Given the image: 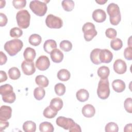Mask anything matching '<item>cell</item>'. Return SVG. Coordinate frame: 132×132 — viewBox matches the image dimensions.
<instances>
[{
    "label": "cell",
    "mask_w": 132,
    "mask_h": 132,
    "mask_svg": "<svg viewBox=\"0 0 132 132\" xmlns=\"http://www.w3.org/2000/svg\"><path fill=\"white\" fill-rule=\"evenodd\" d=\"M107 12L109 15L110 23L113 25H117L121 19L119 6L113 3L109 4L107 8Z\"/></svg>",
    "instance_id": "obj_1"
},
{
    "label": "cell",
    "mask_w": 132,
    "mask_h": 132,
    "mask_svg": "<svg viewBox=\"0 0 132 132\" xmlns=\"http://www.w3.org/2000/svg\"><path fill=\"white\" fill-rule=\"evenodd\" d=\"M23 46V43L21 40L14 39L5 43L4 50L10 56H13L21 50Z\"/></svg>",
    "instance_id": "obj_2"
},
{
    "label": "cell",
    "mask_w": 132,
    "mask_h": 132,
    "mask_svg": "<svg viewBox=\"0 0 132 132\" xmlns=\"http://www.w3.org/2000/svg\"><path fill=\"white\" fill-rule=\"evenodd\" d=\"M18 25L21 28H27L30 24V14L27 10H21L16 15Z\"/></svg>",
    "instance_id": "obj_3"
},
{
    "label": "cell",
    "mask_w": 132,
    "mask_h": 132,
    "mask_svg": "<svg viewBox=\"0 0 132 132\" xmlns=\"http://www.w3.org/2000/svg\"><path fill=\"white\" fill-rule=\"evenodd\" d=\"M29 8L35 14L40 16L44 15L47 10L45 3L37 0L31 1L29 4Z\"/></svg>",
    "instance_id": "obj_4"
},
{
    "label": "cell",
    "mask_w": 132,
    "mask_h": 132,
    "mask_svg": "<svg viewBox=\"0 0 132 132\" xmlns=\"http://www.w3.org/2000/svg\"><path fill=\"white\" fill-rule=\"evenodd\" d=\"M97 94L98 97L102 100H105L108 97L110 94V89L108 78L100 79L98 84Z\"/></svg>",
    "instance_id": "obj_5"
},
{
    "label": "cell",
    "mask_w": 132,
    "mask_h": 132,
    "mask_svg": "<svg viewBox=\"0 0 132 132\" xmlns=\"http://www.w3.org/2000/svg\"><path fill=\"white\" fill-rule=\"evenodd\" d=\"M82 30L84 32V38L87 41H91L97 34L94 25L91 22H87L84 24L82 27Z\"/></svg>",
    "instance_id": "obj_6"
},
{
    "label": "cell",
    "mask_w": 132,
    "mask_h": 132,
    "mask_svg": "<svg viewBox=\"0 0 132 132\" xmlns=\"http://www.w3.org/2000/svg\"><path fill=\"white\" fill-rule=\"evenodd\" d=\"M45 24L50 28H60L63 25V21L59 17L50 14L46 16Z\"/></svg>",
    "instance_id": "obj_7"
},
{
    "label": "cell",
    "mask_w": 132,
    "mask_h": 132,
    "mask_svg": "<svg viewBox=\"0 0 132 132\" xmlns=\"http://www.w3.org/2000/svg\"><path fill=\"white\" fill-rule=\"evenodd\" d=\"M56 122L58 126L66 130H69L70 128H72L76 123L73 119L64 117H58Z\"/></svg>",
    "instance_id": "obj_8"
},
{
    "label": "cell",
    "mask_w": 132,
    "mask_h": 132,
    "mask_svg": "<svg viewBox=\"0 0 132 132\" xmlns=\"http://www.w3.org/2000/svg\"><path fill=\"white\" fill-rule=\"evenodd\" d=\"M50 65V61L48 58L44 55L40 56L36 61V66L40 71L47 70Z\"/></svg>",
    "instance_id": "obj_9"
},
{
    "label": "cell",
    "mask_w": 132,
    "mask_h": 132,
    "mask_svg": "<svg viewBox=\"0 0 132 132\" xmlns=\"http://www.w3.org/2000/svg\"><path fill=\"white\" fill-rule=\"evenodd\" d=\"M21 68L23 73L26 75H31L36 71L35 64L32 61L24 60L21 64Z\"/></svg>",
    "instance_id": "obj_10"
},
{
    "label": "cell",
    "mask_w": 132,
    "mask_h": 132,
    "mask_svg": "<svg viewBox=\"0 0 132 132\" xmlns=\"http://www.w3.org/2000/svg\"><path fill=\"white\" fill-rule=\"evenodd\" d=\"M113 70L119 74H124L127 70L126 62L121 59H117L113 63Z\"/></svg>",
    "instance_id": "obj_11"
},
{
    "label": "cell",
    "mask_w": 132,
    "mask_h": 132,
    "mask_svg": "<svg viewBox=\"0 0 132 132\" xmlns=\"http://www.w3.org/2000/svg\"><path fill=\"white\" fill-rule=\"evenodd\" d=\"M99 58L101 63H109L112 60L113 54L107 49H101Z\"/></svg>",
    "instance_id": "obj_12"
},
{
    "label": "cell",
    "mask_w": 132,
    "mask_h": 132,
    "mask_svg": "<svg viewBox=\"0 0 132 132\" xmlns=\"http://www.w3.org/2000/svg\"><path fill=\"white\" fill-rule=\"evenodd\" d=\"M92 18L95 22L102 23L105 21L106 19V13L104 10L101 9H97L93 11L92 13Z\"/></svg>",
    "instance_id": "obj_13"
},
{
    "label": "cell",
    "mask_w": 132,
    "mask_h": 132,
    "mask_svg": "<svg viewBox=\"0 0 132 132\" xmlns=\"http://www.w3.org/2000/svg\"><path fill=\"white\" fill-rule=\"evenodd\" d=\"M12 109L10 106L3 105L0 108V120L7 121L11 117Z\"/></svg>",
    "instance_id": "obj_14"
},
{
    "label": "cell",
    "mask_w": 132,
    "mask_h": 132,
    "mask_svg": "<svg viewBox=\"0 0 132 132\" xmlns=\"http://www.w3.org/2000/svg\"><path fill=\"white\" fill-rule=\"evenodd\" d=\"M52 61L55 63H60L63 59V53L58 48L53 50L50 53Z\"/></svg>",
    "instance_id": "obj_15"
},
{
    "label": "cell",
    "mask_w": 132,
    "mask_h": 132,
    "mask_svg": "<svg viewBox=\"0 0 132 132\" xmlns=\"http://www.w3.org/2000/svg\"><path fill=\"white\" fill-rule=\"evenodd\" d=\"M81 112L84 117L87 118H91L94 116L95 109L93 105L91 104H87L82 107Z\"/></svg>",
    "instance_id": "obj_16"
},
{
    "label": "cell",
    "mask_w": 132,
    "mask_h": 132,
    "mask_svg": "<svg viewBox=\"0 0 132 132\" xmlns=\"http://www.w3.org/2000/svg\"><path fill=\"white\" fill-rule=\"evenodd\" d=\"M113 89L117 92H123L126 87L125 82L121 79H115L112 82Z\"/></svg>",
    "instance_id": "obj_17"
},
{
    "label": "cell",
    "mask_w": 132,
    "mask_h": 132,
    "mask_svg": "<svg viewBox=\"0 0 132 132\" xmlns=\"http://www.w3.org/2000/svg\"><path fill=\"white\" fill-rule=\"evenodd\" d=\"M50 106L52 109L58 112L63 107V101L59 97L54 98L51 100Z\"/></svg>",
    "instance_id": "obj_18"
},
{
    "label": "cell",
    "mask_w": 132,
    "mask_h": 132,
    "mask_svg": "<svg viewBox=\"0 0 132 132\" xmlns=\"http://www.w3.org/2000/svg\"><path fill=\"white\" fill-rule=\"evenodd\" d=\"M57 47V43L56 41L52 39L47 40L43 44V48L45 52L50 54L51 52Z\"/></svg>",
    "instance_id": "obj_19"
},
{
    "label": "cell",
    "mask_w": 132,
    "mask_h": 132,
    "mask_svg": "<svg viewBox=\"0 0 132 132\" xmlns=\"http://www.w3.org/2000/svg\"><path fill=\"white\" fill-rule=\"evenodd\" d=\"M36 55L35 50L30 47L25 48L24 51L23 56L24 59L27 61H33Z\"/></svg>",
    "instance_id": "obj_20"
},
{
    "label": "cell",
    "mask_w": 132,
    "mask_h": 132,
    "mask_svg": "<svg viewBox=\"0 0 132 132\" xmlns=\"http://www.w3.org/2000/svg\"><path fill=\"white\" fill-rule=\"evenodd\" d=\"M77 99L81 102H84L88 100L89 97L88 91L85 89H81L77 91L76 94Z\"/></svg>",
    "instance_id": "obj_21"
},
{
    "label": "cell",
    "mask_w": 132,
    "mask_h": 132,
    "mask_svg": "<svg viewBox=\"0 0 132 132\" xmlns=\"http://www.w3.org/2000/svg\"><path fill=\"white\" fill-rule=\"evenodd\" d=\"M101 49L100 48H95L93 50L90 55V59L92 62L95 64H100L101 63L100 58H99V54L100 52Z\"/></svg>",
    "instance_id": "obj_22"
},
{
    "label": "cell",
    "mask_w": 132,
    "mask_h": 132,
    "mask_svg": "<svg viewBox=\"0 0 132 132\" xmlns=\"http://www.w3.org/2000/svg\"><path fill=\"white\" fill-rule=\"evenodd\" d=\"M35 81L36 84L42 88L47 87L49 84V81L47 78L43 75L37 76L35 78Z\"/></svg>",
    "instance_id": "obj_23"
},
{
    "label": "cell",
    "mask_w": 132,
    "mask_h": 132,
    "mask_svg": "<svg viewBox=\"0 0 132 132\" xmlns=\"http://www.w3.org/2000/svg\"><path fill=\"white\" fill-rule=\"evenodd\" d=\"M110 74V70L108 67L103 65L100 67L97 70V75L102 79L108 78Z\"/></svg>",
    "instance_id": "obj_24"
},
{
    "label": "cell",
    "mask_w": 132,
    "mask_h": 132,
    "mask_svg": "<svg viewBox=\"0 0 132 132\" xmlns=\"http://www.w3.org/2000/svg\"><path fill=\"white\" fill-rule=\"evenodd\" d=\"M23 129L25 132H35L36 130V124L32 121H27L24 123Z\"/></svg>",
    "instance_id": "obj_25"
},
{
    "label": "cell",
    "mask_w": 132,
    "mask_h": 132,
    "mask_svg": "<svg viewBox=\"0 0 132 132\" xmlns=\"http://www.w3.org/2000/svg\"><path fill=\"white\" fill-rule=\"evenodd\" d=\"M71 74L70 72L67 69H61L57 73L58 78L61 81H65L70 78Z\"/></svg>",
    "instance_id": "obj_26"
},
{
    "label": "cell",
    "mask_w": 132,
    "mask_h": 132,
    "mask_svg": "<svg viewBox=\"0 0 132 132\" xmlns=\"http://www.w3.org/2000/svg\"><path fill=\"white\" fill-rule=\"evenodd\" d=\"M8 75L10 79L16 80L21 76V73L19 69L16 67H12L8 70Z\"/></svg>",
    "instance_id": "obj_27"
},
{
    "label": "cell",
    "mask_w": 132,
    "mask_h": 132,
    "mask_svg": "<svg viewBox=\"0 0 132 132\" xmlns=\"http://www.w3.org/2000/svg\"><path fill=\"white\" fill-rule=\"evenodd\" d=\"M28 41L31 45L36 46L39 45L41 43L42 38L39 35L34 34L29 36Z\"/></svg>",
    "instance_id": "obj_28"
},
{
    "label": "cell",
    "mask_w": 132,
    "mask_h": 132,
    "mask_svg": "<svg viewBox=\"0 0 132 132\" xmlns=\"http://www.w3.org/2000/svg\"><path fill=\"white\" fill-rule=\"evenodd\" d=\"M39 129L42 132H53L54 130L53 125L48 122L41 123L39 125Z\"/></svg>",
    "instance_id": "obj_29"
},
{
    "label": "cell",
    "mask_w": 132,
    "mask_h": 132,
    "mask_svg": "<svg viewBox=\"0 0 132 132\" xmlns=\"http://www.w3.org/2000/svg\"><path fill=\"white\" fill-rule=\"evenodd\" d=\"M45 94V90L41 87H37L34 89V95L35 98L38 101L43 98Z\"/></svg>",
    "instance_id": "obj_30"
},
{
    "label": "cell",
    "mask_w": 132,
    "mask_h": 132,
    "mask_svg": "<svg viewBox=\"0 0 132 132\" xmlns=\"http://www.w3.org/2000/svg\"><path fill=\"white\" fill-rule=\"evenodd\" d=\"M13 87L9 84H5L0 87V93L2 96L7 95L13 92Z\"/></svg>",
    "instance_id": "obj_31"
},
{
    "label": "cell",
    "mask_w": 132,
    "mask_h": 132,
    "mask_svg": "<svg viewBox=\"0 0 132 132\" xmlns=\"http://www.w3.org/2000/svg\"><path fill=\"white\" fill-rule=\"evenodd\" d=\"M63 9L67 11H72L74 7V2L72 0H63L61 2Z\"/></svg>",
    "instance_id": "obj_32"
},
{
    "label": "cell",
    "mask_w": 132,
    "mask_h": 132,
    "mask_svg": "<svg viewBox=\"0 0 132 132\" xmlns=\"http://www.w3.org/2000/svg\"><path fill=\"white\" fill-rule=\"evenodd\" d=\"M123 46V42L119 38H115L111 41L110 47L114 51L120 50Z\"/></svg>",
    "instance_id": "obj_33"
},
{
    "label": "cell",
    "mask_w": 132,
    "mask_h": 132,
    "mask_svg": "<svg viewBox=\"0 0 132 132\" xmlns=\"http://www.w3.org/2000/svg\"><path fill=\"white\" fill-rule=\"evenodd\" d=\"M57 111L52 109L50 106H47L45 109L44 110L43 114L44 117L48 118V119H52L54 118L57 114Z\"/></svg>",
    "instance_id": "obj_34"
},
{
    "label": "cell",
    "mask_w": 132,
    "mask_h": 132,
    "mask_svg": "<svg viewBox=\"0 0 132 132\" xmlns=\"http://www.w3.org/2000/svg\"><path fill=\"white\" fill-rule=\"evenodd\" d=\"M55 93L58 96L63 95L65 92V87L62 83H58L55 85L54 87Z\"/></svg>",
    "instance_id": "obj_35"
},
{
    "label": "cell",
    "mask_w": 132,
    "mask_h": 132,
    "mask_svg": "<svg viewBox=\"0 0 132 132\" xmlns=\"http://www.w3.org/2000/svg\"><path fill=\"white\" fill-rule=\"evenodd\" d=\"M59 46L62 51L69 52L72 50V43L68 40H63L60 42Z\"/></svg>",
    "instance_id": "obj_36"
},
{
    "label": "cell",
    "mask_w": 132,
    "mask_h": 132,
    "mask_svg": "<svg viewBox=\"0 0 132 132\" xmlns=\"http://www.w3.org/2000/svg\"><path fill=\"white\" fill-rule=\"evenodd\" d=\"M106 132H118L119 127L114 122H109L106 124L105 126Z\"/></svg>",
    "instance_id": "obj_37"
},
{
    "label": "cell",
    "mask_w": 132,
    "mask_h": 132,
    "mask_svg": "<svg viewBox=\"0 0 132 132\" xmlns=\"http://www.w3.org/2000/svg\"><path fill=\"white\" fill-rule=\"evenodd\" d=\"M23 35L22 30L19 27H13L10 30V36L11 37L18 38L20 37Z\"/></svg>",
    "instance_id": "obj_38"
},
{
    "label": "cell",
    "mask_w": 132,
    "mask_h": 132,
    "mask_svg": "<svg viewBox=\"0 0 132 132\" xmlns=\"http://www.w3.org/2000/svg\"><path fill=\"white\" fill-rule=\"evenodd\" d=\"M2 96V99L3 101L7 103L11 104L13 103L16 98V96L14 92H12V93L7 95H4V96Z\"/></svg>",
    "instance_id": "obj_39"
},
{
    "label": "cell",
    "mask_w": 132,
    "mask_h": 132,
    "mask_svg": "<svg viewBox=\"0 0 132 132\" xmlns=\"http://www.w3.org/2000/svg\"><path fill=\"white\" fill-rule=\"evenodd\" d=\"M13 6L16 9H21L25 7L26 4V0H13L12 1Z\"/></svg>",
    "instance_id": "obj_40"
},
{
    "label": "cell",
    "mask_w": 132,
    "mask_h": 132,
    "mask_svg": "<svg viewBox=\"0 0 132 132\" xmlns=\"http://www.w3.org/2000/svg\"><path fill=\"white\" fill-rule=\"evenodd\" d=\"M124 108L126 111L130 113H132V100L131 98H127L124 103Z\"/></svg>",
    "instance_id": "obj_41"
},
{
    "label": "cell",
    "mask_w": 132,
    "mask_h": 132,
    "mask_svg": "<svg viewBox=\"0 0 132 132\" xmlns=\"http://www.w3.org/2000/svg\"><path fill=\"white\" fill-rule=\"evenodd\" d=\"M105 34H106V36L108 38L114 39L117 36V32L114 29L112 28H109L106 30Z\"/></svg>",
    "instance_id": "obj_42"
},
{
    "label": "cell",
    "mask_w": 132,
    "mask_h": 132,
    "mask_svg": "<svg viewBox=\"0 0 132 132\" xmlns=\"http://www.w3.org/2000/svg\"><path fill=\"white\" fill-rule=\"evenodd\" d=\"M124 56L126 59L131 60L132 59V47H127L124 50Z\"/></svg>",
    "instance_id": "obj_43"
},
{
    "label": "cell",
    "mask_w": 132,
    "mask_h": 132,
    "mask_svg": "<svg viewBox=\"0 0 132 132\" xmlns=\"http://www.w3.org/2000/svg\"><path fill=\"white\" fill-rule=\"evenodd\" d=\"M8 22V19L6 16V15L3 13H0V26L1 27L5 26Z\"/></svg>",
    "instance_id": "obj_44"
},
{
    "label": "cell",
    "mask_w": 132,
    "mask_h": 132,
    "mask_svg": "<svg viewBox=\"0 0 132 132\" xmlns=\"http://www.w3.org/2000/svg\"><path fill=\"white\" fill-rule=\"evenodd\" d=\"M9 126V122L7 121L0 120V131H2Z\"/></svg>",
    "instance_id": "obj_45"
},
{
    "label": "cell",
    "mask_w": 132,
    "mask_h": 132,
    "mask_svg": "<svg viewBox=\"0 0 132 132\" xmlns=\"http://www.w3.org/2000/svg\"><path fill=\"white\" fill-rule=\"evenodd\" d=\"M0 55H1V58H0V64L2 65L5 63H6L7 60V57L6 55L2 52H0Z\"/></svg>",
    "instance_id": "obj_46"
},
{
    "label": "cell",
    "mask_w": 132,
    "mask_h": 132,
    "mask_svg": "<svg viewBox=\"0 0 132 132\" xmlns=\"http://www.w3.org/2000/svg\"><path fill=\"white\" fill-rule=\"evenodd\" d=\"M7 79V76L5 72L3 71H0V82L6 81Z\"/></svg>",
    "instance_id": "obj_47"
},
{
    "label": "cell",
    "mask_w": 132,
    "mask_h": 132,
    "mask_svg": "<svg viewBox=\"0 0 132 132\" xmlns=\"http://www.w3.org/2000/svg\"><path fill=\"white\" fill-rule=\"evenodd\" d=\"M70 131H77V132H81V129L79 125H78L77 123H75V125L71 128L69 129Z\"/></svg>",
    "instance_id": "obj_48"
},
{
    "label": "cell",
    "mask_w": 132,
    "mask_h": 132,
    "mask_svg": "<svg viewBox=\"0 0 132 132\" xmlns=\"http://www.w3.org/2000/svg\"><path fill=\"white\" fill-rule=\"evenodd\" d=\"M124 131L125 132L127 131H131V123L127 124L124 129Z\"/></svg>",
    "instance_id": "obj_49"
},
{
    "label": "cell",
    "mask_w": 132,
    "mask_h": 132,
    "mask_svg": "<svg viewBox=\"0 0 132 132\" xmlns=\"http://www.w3.org/2000/svg\"><path fill=\"white\" fill-rule=\"evenodd\" d=\"M95 2L100 5H103L105 3H106L107 2V0H99V1H95Z\"/></svg>",
    "instance_id": "obj_50"
},
{
    "label": "cell",
    "mask_w": 132,
    "mask_h": 132,
    "mask_svg": "<svg viewBox=\"0 0 132 132\" xmlns=\"http://www.w3.org/2000/svg\"><path fill=\"white\" fill-rule=\"evenodd\" d=\"M6 2L5 1H1V8H2L5 6Z\"/></svg>",
    "instance_id": "obj_51"
}]
</instances>
